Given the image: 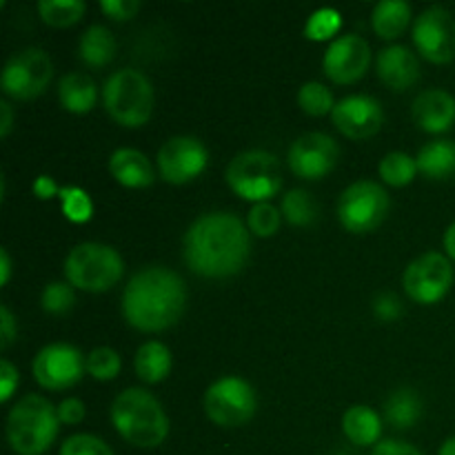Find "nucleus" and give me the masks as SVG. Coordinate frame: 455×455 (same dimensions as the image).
Listing matches in <instances>:
<instances>
[{
  "label": "nucleus",
  "mask_w": 455,
  "mask_h": 455,
  "mask_svg": "<svg viewBox=\"0 0 455 455\" xmlns=\"http://www.w3.org/2000/svg\"><path fill=\"white\" fill-rule=\"evenodd\" d=\"M249 253V229L229 212L204 213L185 234V260L203 278H231L243 271Z\"/></svg>",
  "instance_id": "f257e3e1"
},
{
  "label": "nucleus",
  "mask_w": 455,
  "mask_h": 455,
  "mask_svg": "<svg viewBox=\"0 0 455 455\" xmlns=\"http://www.w3.org/2000/svg\"><path fill=\"white\" fill-rule=\"evenodd\" d=\"M187 307V287L176 271L147 267L127 283L123 293V315L133 329L158 333L173 327Z\"/></svg>",
  "instance_id": "f03ea898"
},
{
  "label": "nucleus",
  "mask_w": 455,
  "mask_h": 455,
  "mask_svg": "<svg viewBox=\"0 0 455 455\" xmlns=\"http://www.w3.org/2000/svg\"><path fill=\"white\" fill-rule=\"evenodd\" d=\"M111 422L120 438L140 449L160 447L169 435V418L163 404L149 391L138 387L116 395Z\"/></svg>",
  "instance_id": "7ed1b4c3"
},
{
  "label": "nucleus",
  "mask_w": 455,
  "mask_h": 455,
  "mask_svg": "<svg viewBox=\"0 0 455 455\" xmlns=\"http://www.w3.org/2000/svg\"><path fill=\"white\" fill-rule=\"evenodd\" d=\"M58 409L43 395L29 394L7 416L9 447L18 455H43L58 435Z\"/></svg>",
  "instance_id": "20e7f679"
},
{
  "label": "nucleus",
  "mask_w": 455,
  "mask_h": 455,
  "mask_svg": "<svg viewBox=\"0 0 455 455\" xmlns=\"http://www.w3.org/2000/svg\"><path fill=\"white\" fill-rule=\"evenodd\" d=\"M102 102L114 123L129 129L142 127L154 111V87L138 69L114 71L102 87Z\"/></svg>",
  "instance_id": "39448f33"
},
{
  "label": "nucleus",
  "mask_w": 455,
  "mask_h": 455,
  "mask_svg": "<svg viewBox=\"0 0 455 455\" xmlns=\"http://www.w3.org/2000/svg\"><path fill=\"white\" fill-rule=\"evenodd\" d=\"M225 178L235 196L260 204L278 196L283 189V164L269 151H243L231 160Z\"/></svg>",
  "instance_id": "423d86ee"
},
{
  "label": "nucleus",
  "mask_w": 455,
  "mask_h": 455,
  "mask_svg": "<svg viewBox=\"0 0 455 455\" xmlns=\"http://www.w3.org/2000/svg\"><path fill=\"white\" fill-rule=\"evenodd\" d=\"M123 274V258L109 244L83 243L71 249L65 260L67 283L83 291H107L120 283Z\"/></svg>",
  "instance_id": "0eeeda50"
},
{
  "label": "nucleus",
  "mask_w": 455,
  "mask_h": 455,
  "mask_svg": "<svg viewBox=\"0 0 455 455\" xmlns=\"http://www.w3.org/2000/svg\"><path fill=\"white\" fill-rule=\"evenodd\" d=\"M391 200L385 187L373 180H358L342 191L338 200V218L351 234L376 231L387 220Z\"/></svg>",
  "instance_id": "6e6552de"
},
{
  "label": "nucleus",
  "mask_w": 455,
  "mask_h": 455,
  "mask_svg": "<svg viewBox=\"0 0 455 455\" xmlns=\"http://www.w3.org/2000/svg\"><path fill=\"white\" fill-rule=\"evenodd\" d=\"M256 409V391L243 378H220L204 394V411H207V418L213 425L225 427V429L243 427L244 422L251 420Z\"/></svg>",
  "instance_id": "1a4fd4ad"
},
{
  "label": "nucleus",
  "mask_w": 455,
  "mask_h": 455,
  "mask_svg": "<svg viewBox=\"0 0 455 455\" xmlns=\"http://www.w3.org/2000/svg\"><path fill=\"white\" fill-rule=\"evenodd\" d=\"M53 78V62L44 49L29 47L13 53L3 69V92L16 100H31L47 92Z\"/></svg>",
  "instance_id": "9d476101"
},
{
  "label": "nucleus",
  "mask_w": 455,
  "mask_h": 455,
  "mask_svg": "<svg viewBox=\"0 0 455 455\" xmlns=\"http://www.w3.org/2000/svg\"><path fill=\"white\" fill-rule=\"evenodd\" d=\"M403 284L407 296L418 305H435L449 293L453 284V267L447 256L438 251L422 253L404 269Z\"/></svg>",
  "instance_id": "9b49d317"
},
{
  "label": "nucleus",
  "mask_w": 455,
  "mask_h": 455,
  "mask_svg": "<svg viewBox=\"0 0 455 455\" xmlns=\"http://www.w3.org/2000/svg\"><path fill=\"white\" fill-rule=\"evenodd\" d=\"M413 43L422 58L434 65H447L455 60V16L449 9H425L413 22Z\"/></svg>",
  "instance_id": "f8f14e48"
},
{
  "label": "nucleus",
  "mask_w": 455,
  "mask_h": 455,
  "mask_svg": "<svg viewBox=\"0 0 455 455\" xmlns=\"http://www.w3.org/2000/svg\"><path fill=\"white\" fill-rule=\"evenodd\" d=\"M84 369H87V360L83 358V354L65 342H53L40 349L31 364L36 382L49 391L71 389L84 376Z\"/></svg>",
  "instance_id": "ddd939ff"
},
{
  "label": "nucleus",
  "mask_w": 455,
  "mask_h": 455,
  "mask_svg": "<svg viewBox=\"0 0 455 455\" xmlns=\"http://www.w3.org/2000/svg\"><path fill=\"white\" fill-rule=\"evenodd\" d=\"M338 158H340V149L336 140L320 132L302 133L300 138H296L287 156L291 172L305 180H320L329 176L338 164Z\"/></svg>",
  "instance_id": "4468645a"
},
{
  "label": "nucleus",
  "mask_w": 455,
  "mask_h": 455,
  "mask_svg": "<svg viewBox=\"0 0 455 455\" xmlns=\"http://www.w3.org/2000/svg\"><path fill=\"white\" fill-rule=\"evenodd\" d=\"M209 154L194 136L169 138L158 149V169L169 185H187L207 167Z\"/></svg>",
  "instance_id": "2eb2a0df"
},
{
  "label": "nucleus",
  "mask_w": 455,
  "mask_h": 455,
  "mask_svg": "<svg viewBox=\"0 0 455 455\" xmlns=\"http://www.w3.org/2000/svg\"><path fill=\"white\" fill-rule=\"evenodd\" d=\"M371 65V49L364 38L355 34L340 36L329 44L324 53V74L336 84H351L363 78Z\"/></svg>",
  "instance_id": "dca6fc26"
},
{
  "label": "nucleus",
  "mask_w": 455,
  "mask_h": 455,
  "mask_svg": "<svg viewBox=\"0 0 455 455\" xmlns=\"http://www.w3.org/2000/svg\"><path fill=\"white\" fill-rule=\"evenodd\" d=\"M331 123L342 136L351 140H367L382 129L385 111L376 98L358 93L338 102L336 109L331 111Z\"/></svg>",
  "instance_id": "f3484780"
},
{
  "label": "nucleus",
  "mask_w": 455,
  "mask_h": 455,
  "mask_svg": "<svg viewBox=\"0 0 455 455\" xmlns=\"http://www.w3.org/2000/svg\"><path fill=\"white\" fill-rule=\"evenodd\" d=\"M411 116L422 132H449L455 123V98L444 89H427L413 100Z\"/></svg>",
  "instance_id": "a211bd4d"
},
{
  "label": "nucleus",
  "mask_w": 455,
  "mask_h": 455,
  "mask_svg": "<svg viewBox=\"0 0 455 455\" xmlns=\"http://www.w3.org/2000/svg\"><path fill=\"white\" fill-rule=\"evenodd\" d=\"M378 76L394 92H407L420 80V62L416 53L403 44H391L378 53Z\"/></svg>",
  "instance_id": "6ab92c4d"
},
{
  "label": "nucleus",
  "mask_w": 455,
  "mask_h": 455,
  "mask_svg": "<svg viewBox=\"0 0 455 455\" xmlns=\"http://www.w3.org/2000/svg\"><path fill=\"white\" fill-rule=\"evenodd\" d=\"M109 172L118 185L129 187V189H145L156 180L154 164L138 149L114 151L109 158Z\"/></svg>",
  "instance_id": "aec40b11"
},
{
  "label": "nucleus",
  "mask_w": 455,
  "mask_h": 455,
  "mask_svg": "<svg viewBox=\"0 0 455 455\" xmlns=\"http://www.w3.org/2000/svg\"><path fill=\"white\" fill-rule=\"evenodd\" d=\"M58 96H60V105L71 114H89L96 107L98 87L87 74L71 71L62 76L58 83Z\"/></svg>",
  "instance_id": "412c9836"
},
{
  "label": "nucleus",
  "mask_w": 455,
  "mask_h": 455,
  "mask_svg": "<svg viewBox=\"0 0 455 455\" xmlns=\"http://www.w3.org/2000/svg\"><path fill=\"white\" fill-rule=\"evenodd\" d=\"M342 431L355 447H371L380 440L382 420L371 407L355 404V407L347 409L345 418H342Z\"/></svg>",
  "instance_id": "4be33fe9"
},
{
  "label": "nucleus",
  "mask_w": 455,
  "mask_h": 455,
  "mask_svg": "<svg viewBox=\"0 0 455 455\" xmlns=\"http://www.w3.org/2000/svg\"><path fill=\"white\" fill-rule=\"evenodd\" d=\"M411 4L404 0H382L373 7L371 27L382 40H395L409 29Z\"/></svg>",
  "instance_id": "5701e85b"
},
{
  "label": "nucleus",
  "mask_w": 455,
  "mask_h": 455,
  "mask_svg": "<svg viewBox=\"0 0 455 455\" xmlns=\"http://www.w3.org/2000/svg\"><path fill=\"white\" fill-rule=\"evenodd\" d=\"M418 172L431 180H449L455 176V142L434 140L420 149L416 158Z\"/></svg>",
  "instance_id": "b1692460"
},
{
  "label": "nucleus",
  "mask_w": 455,
  "mask_h": 455,
  "mask_svg": "<svg viewBox=\"0 0 455 455\" xmlns=\"http://www.w3.org/2000/svg\"><path fill=\"white\" fill-rule=\"evenodd\" d=\"M136 373L147 385H158L172 371V354L167 347L158 340H149L136 351Z\"/></svg>",
  "instance_id": "393cba45"
},
{
  "label": "nucleus",
  "mask_w": 455,
  "mask_h": 455,
  "mask_svg": "<svg viewBox=\"0 0 455 455\" xmlns=\"http://www.w3.org/2000/svg\"><path fill=\"white\" fill-rule=\"evenodd\" d=\"M116 56V38L107 27L92 25L80 38V60L87 67H105Z\"/></svg>",
  "instance_id": "a878e982"
},
{
  "label": "nucleus",
  "mask_w": 455,
  "mask_h": 455,
  "mask_svg": "<svg viewBox=\"0 0 455 455\" xmlns=\"http://www.w3.org/2000/svg\"><path fill=\"white\" fill-rule=\"evenodd\" d=\"M420 398H418L416 391L409 389V387L394 391V394L389 395V400L385 403V420L398 431L411 429V427L420 420Z\"/></svg>",
  "instance_id": "bb28decb"
},
{
  "label": "nucleus",
  "mask_w": 455,
  "mask_h": 455,
  "mask_svg": "<svg viewBox=\"0 0 455 455\" xmlns=\"http://www.w3.org/2000/svg\"><path fill=\"white\" fill-rule=\"evenodd\" d=\"M87 12V4L83 0H43L38 3V13L44 25L65 29V27L76 25Z\"/></svg>",
  "instance_id": "cd10ccee"
},
{
  "label": "nucleus",
  "mask_w": 455,
  "mask_h": 455,
  "mask_svg": "<svg viewBox=\"0 0 455 455\" xmlns=\"http://www.w3.org/2000/svg\"><path fill=\"white\" fill-rule=\"evenodd\" d=\"M284 220L293 227H309L315 220V203L309 191L291 189L283 196L280 204Z\"/></svg>",
  "instance_id": "c85d7f7f"
},
{
  "label": "nucleus",
  "mask_w": 455,
  "mask_h": 455,
  "mask_svg": "<svg viewBox=\"0 0 455 455\" xmlns=\"http://www.w3.org/2000/svg\"><path fill=\"white\" fill-rule=\"evenodd\" d=\"M418 173L416 158L403 151H391L380 163V178L391 187H407L411 185Z\"/></svg>",
  "instance_id": "c756f323"
},
{
  "label": "nucleus",
  "mask_w": 455,
  "mask_h": 455,
  "mask_svg": "<svg viewBox=\"0 0 455 455\" xmlns=\"http://www.w3.org/2000/svg\"><path fill=\"white\" fill-rule=\"evenodd\" d=\"M298 105L309 116H327L336 109L331 89H327L320 83L302 84L300 92H298Z\"/></svg>",
  "instance_id": "7c9ffc66"
},
{
  "label": "nucleus",
  "mask_w": 455,
  "mask_h": 455,
  "mask_svg": "<svg viewBox=\"0 0 455 455\" xmlns=\"http://www.w3.org/2000/svg\"><path fill=\"white\" fill-rule=\"evenodd\" d=\"M60 204L67 220L76 222V225H83V222L92 220L93 203L87 191L80 189V187H62Z\"/></svg>",
  "instance_id": "2f4dec72"
},
{
  "label": "nucleus",
  "mask_w": 455,
  "mask_h": 455,
  "mask_svg": "<svg viewBox=\"0 0 455 455\" xmlns=\"http://www.w3.org/2000/svg\"><path fill=\"white\" fill-rule=\"evenodd\" d=\"M120 367H123L120 355L116 354L114 349H109V347H98V349H93L87 358L89 376L96 378V380L100 382L114 380L120 373Z\"/></svg>",
  "instance_id": "473e14b6"
},
{
  "label": "nucleus",
  "mask_w": 455,
  "mask_h": 455,
  "mask_svg": "<svg viewBox=\"0 0 455 455\" xmlns=\"http://www.w3.org/2000/svg\"><path fill=\"white\" fill-rule=\"evenodd\" d=\"M280 222H283V213L269 203L253 204L249 212V231L258 238H271L280 229Z\"/></svg>",
  "instance_id": "72a5a7b5"
},
{
  "label": "nucleus",
  "mask_w": 455,
  "mask_h": 455,
  "mask_svg": "<svg viewBox=\"0 0 455 455\" xmlns=\"http://www.w3.org/2000/svg\"><path fill=\"white\" fill-rule=\"evenodd\" d=\"M76 296L74 287L69 283H49L44 287L43 298H40V305L47 314L52 315H62L74 307Z\"/></svg>",
  "instance_id": "f704fd0d"
},
{
  "label": "nucleus",
  "mask_w": 455,
  "mask_h": 455,
  "mask_svg": "<svg viewBox=\"0 0 455 455\" xmlns=\"http://www.w3.org/2000/svg\"><path fill=\"white\" fill-rule=\"evenodd\" d=\"M340 25V13L336 9H318L315 13H311L309 22L305 27V34L311 40H329L336 36Z\"/></svg>",
  "instance_id": "c9c22d12"
},
{
  "label": "nucleus",
  "mask_w": 455,
  "mask_h": 455,
  "mask_svg": "<svg viewBox=\"0 0 455 455\" xmlns=\"http://www.w3.org/2000/svg\"><path fill=\"white\" fill-rule=\"evenodd\" d=\"M60 455H114L105 440L89 434H76L67 438L60 447Z\"/></svg>",
  "instance_id": "e433bc0d"
},
{
  "label": "nucleus",
  "mask_w": 455,
  "mask_h": 455,
  "mask_svg": "<svg viewBox=\"0 0 455 455\" xmlns=\"http://www.w3.org/2000/svg\"><path fill=\"white\" fill-rule=\"evenodd\" d=\"M142 4L138 0H102L100 12L111 20H132Z\"/></svg>",
  "instance_id": "4c0bfd02"
},
{
  "label": "nucleus",
  "mask_w": 455,
  "mask_h": 455,
  "mask_svg": "<svg viewBox=\"0 0 455 455\" xmlns=\"http://www.w3.org/2000/svg\"><path fill=\"white\" fill-rule=\"evenodd\" d=\"M373 311L385 323H395L403 315V302H400L395 293H380L376 302H373Z\"/></svg>",
  "instance_id": "58836bf2"
},
{
  "label": "nucleus",
  "mask_w": 455,
  "mask_h": 455,
  "mask_svg": "<svg viewBox=\"0 0 455 455\" xmlns=\"http://www.w3.org/2000/svg\"><path fill=\"white\" fill-rule=\"evenodd\" d=\"M58 420L62 425H78L84 420V404L78 398H67L58 404Z\"/></svg>",
  "instance_id": "ea45409f"
},
{
  "label": "nucleus",
  "mask_w": 455,
  "mask_h": 455,
  "mask_svg": "<svg viewBox=\"0 0 455 455\" xmlns=\"http://www.w3.org/2000/svg\"><path fill=\"white\" fill-rule=\"evenodd\" d=\"M0 382H3V387H0V400L7 403V400L13 395V391H16L18 382H20L18 369L13 367L9 360H3V363H0Z\"/></svg>",
  "instance_id": "a19ab883"
},
{
  "label": "nucleus",
  "mask_w": 455,
  "mask_h": 455,
  "mask_svg": "<svg viewBox=\"0 0 455 455\" xmlns=\"http://www.w3.org/2000/svg\"><path fill=\"white\" fill-rule=\"evenodd\" d=\"M371 455H425L422 451H418L413 444L403 443V440H382L373 447Z\"/></svg>",
  "instance_id": "79ce46f5"
},
{
  "label": "nucleus",
  "mask_w": 455,
  "mask_h": 455,
  "mask_svg": "<svg viewBox=\"0 0 455 455\" xmlns=\"http://www.w3.org/2000/svg\"><path fill=\"white\" fill-rule=\"evenodd\" d=\"M18 336V327H16V320H13L12 311L7 307H0V347L7 349Z\"/></svg>",
  "instance_id": "37998d69"
},
{
  "label": "nucleus",
  "mask_w": 455,
  "mask_h": 455,
  "mask_svg": "<svg viewBox=\"0 0 455 455\" xmlns=\"http://www.w3.org/2000/svg\"><path fill=\"white\" fill-rule=\"evenodd\" d=\"M31 189H34V194L38 196L40 200H49V198H53V196H60L62 187H58L56 182H53L52 176H40V178H36V182Z\"/></svg>",
  "instance_id": "c03bdc74"
},
{
  "label": "nucleus",
  "mask_w": 455,
  "mask_h": 455,
  "mask_svg": "<svg viewBox=\"0 0 455 455\" xmlns=\"http://www.w3.org/2000/svg\"><path fill=\"white\" fill-rule=\"evenodd\" d=\"M0 116H3V120H0V136L7 138L13 124V109L7 100H0Z\"/></svg>",
  "instance_id": "a18cd8bd"
},
{
  "label": "nucleus",
  "mask_w": 455,
  "mask_h": 455,
  "mask_svg": "<svg viewBox=\"0 0 455 455\" xmlns=\"http://www.w3.org/2000/svg\"><path fill=\"white\" fill-rule=\"evenodd\" d=\"M444 249H447V256L455 260V222L449 227L447 234H444Z\"/></svg>",
  "instance_id": "49530a36"
},
{
  "label": "nucleus",
  "mask_w": 455,
  "mask_h": 455,
  "mask_svg": "<svg viewBox=\"0 0 455 455\" xmlns=\"http://www.w3.org/2000/svg\"><path fill=\"white\" fill-rule=\"evenodd\" d=\"M0 269H3V278H0V283L7 284L9 274H12V262H9L7 249H3V251H0Z\"/></svg>",
  "instance_id": "de8ad7c7"
},
{
  "label": "nucleus",
  "mask_w": 455,
  "mask_h": 455,
  "mask_svg": "<svg viewBox=\"0 0 455 455\" xmlns=\"http://www.w3.org/2000/svg\"><path fill=\"white\" fill-rule=\"evenodd\" d=\"M438 455H455V435H453V438H449L447 443H444L443 447H440Z\"/></svg>",
  "instance_id": "09e8293b"
}]
</instances>
